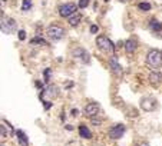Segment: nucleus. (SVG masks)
<instances>
[{
  "label": "nucleus",
  "mask_w": 162,
  "mask_h": 146,
  "mask_svg": "<svg viewBox=\"0 0 162 146\" xmlns=\"http://www.w3.org/2000/svg\"><path fill=\"white\" fill-rule=\"evenodd\" d=\"M105 2H109V0H105Z\"/></svg>",
  "instance_id": "7c9ffc66"
},
{
  "label": "nucleus",
  "mask_w": 162,
  "mask_h": 146,
  "mask_svg": "<svg viewBox=\"0 0 162 146\" xmlns=\"http://www.w3.org/2000/svg\"><path fill=\"white\" fill-rule=\"evenodd\" d=\"M88 5H89V0H79V3H78V6H79L81 9L88 7Z\"/></svg>",
  "instance_id": "4be33fe9"
},
{
  "label": "nucleus",
  "mask_w": 162,
  "mask_h": 146,
  "mask_svg": "<svg viewBox=\"0 0 162 146\" xmlns=\"http://www.w3.org/2000/svg\"><path fill=\"white\" fill-rule=\"evenodd\" d=\"M36 86H38V87H43V85H42L40 82H36Z\"/></svg>",
  "instance_id": "cd10ccee"
},
{
  "label": "nucleus",
  "mask_w": 162,
  "mask_h": 146,
  "mask_svg": "<svg viewBox=\"0 0 162 146\" xmlns=\"http://www.w3.org/2000/svg\"><path fill=\"white\" fill-rule=\"evenodd\" d=\"M138 146H148V143H139Z\"/></svg>",
  "instance_id": "c85d7f7f"
},
{
  "label": "nucleus",
  "mask_w": 162,
  "mask_h": 146,
  "mask_svg": "<svg viewBox=\"0 0 162 146\" xmlns=\"http://www.w3.org/2000/svg\"><path fill=\"white\" fill-rule=\"evenodd\" d=\"M29 9H32V0H23L22 10H23V11H27Z\"/></svg>",
  "instance_id": "aec40b11"
},
{
  "label": "nucleus",
  "mask_w": 162,
  "mask_h": 146,
  "mask_svg": "<svg viewBox=\"0 0 162 146\" xmlns=\"http://www.w3.org/2000/svg\"><path fill=\"white\" fill-rule=\"evenodd\" d=\"M83 112H85L86 116H89V118L92 119V118H95V116L99 115V112H101V106H99V103H96V102H91L85 106Z\"/></svg>",
  "instance_id": "6e6552de"
},
{
  "label": "nucleus",
  "mask_w": 162,
  "mask_h": 146,
  "mask_svg": "<svg viewBox=\"0 0 162 146\" xmlns=\"http://www.w3.org/2000/svg\"><path fill=\"white\" fill-rule=\"evenodd\" d=\"M79 6L75 5V3H65L59 7V15L62 17H70L72 15H75L76 10H78Z\"/></svg>",
  "instance_id": "423d86ee"
},
{
  "label": "nucleus",
  "mask_w": 162,
  "mask_h": 146,
  "mask_svg": "<svg viewBox=\"0 0 162 146\" xmlns=\"http://www.w3.org/2000/svg\"><path fill=\"white\" fill-rule=\"evenodd\" d=\"M65 29L60 26H56V24H52V26L48 27L46 30V36H48L52 42H59L62 39L65 37Z\"/></svg>",
  "instance_id": "20e7f679"
},
{
  "label": "nucleus",
  "mask_w": 162,
  "mask_h": 146,
  "mask_svg": "<svg viewBox=\"0 0 162 146\" xmlns=\"http://www.w3.org/2000/svg\"><path fill=\"white\" fill-rule=\"evenodd\" d=\"M0 27H2V33H5V34H12L13 32H16V29H17L16 20L12 19V17H6L5 19V15H3V11H2Z\"/></svg>",
  "instance_id": "39448f33"
},
{
  "label": "nucleus",
  "mask_w": 162,
  "mask_h": 146,
  "mask_svg": "<svg viewBox=\"0 0 162 146\" xmlns=\"http://www.w3.org/2000/svg\"><path fill=\"white\" fill-rule=\"evenodd\" d=\"M70 113H72V116H78V109H72Z\"/></svg>",
  "instance_id": "bb28decb"
},
{
  "label": "nucleus",
  "mask_w": 162,
  "mask_h": 146,
  "mask_svg": "<svg viewBox=\"0 0 162 146\" xmlns=\"http://www.w3.org/2000/svg\"><path fill=\"white\" fill-rule=\"evenodd\" d=\"M138 7H139L142 11H149V10H151V5H149V3H146V2L139 3V5H138Z\"/></svg>",
  "instance_id": "6ab92c4d"
},
{
  "label": "nucleus",
  "mask_w": 162,
  "mask_h": 146,
  "mask_svg": "<svg viewBox=\"0 0 162 146\" xmlns=\"http://www.w3.org/2000/svg\"><path fill=\"white\" fill-rule=\"evenodd\" d=\"M92 123L93 125H95V126H99V125H101V123H102V120H101V119H95V118H92Z\"/></svg>",
  "instance_id": "a878e982"
},
{
  "label": "nucleus",
  "mask_w": 162,
  "mask_h": 146,
  "mask_svg": "<svg viewBox=\"0 0 162 146\" xmlns=\"http://www.w3.org/2000/svg\"><path fill=\"white\" fill-rule=\"evenodd\" d=\"M125 130H126V128H125V125L119 123V125H115V126H112L111 129H109L108 135L111 139H119V138H122L125 133Z\"/></svg>",
  "instance_id": "0eeeda50"
},
{
  "label": "nucleus",
  "mask_w": 162,
  "mask_h": 146,
  "mask_svg": "<svg viewBox=\"0 0 162 146\" xmlns=\"http://www.w3.org/2000/svg\"><path fill=\"white\" fill-rule=\"evenodd\" d=\"M109 67H111V72L114 73L115 76H118V77H121L122 76V66L119 65L118 62V57L115 56V54H112V57L109 59Z\"/></svg>",
  "instance_id": "1a4fd4ad"
},
{
  "label": "nucleus",
  "mask_w": 162,
  "mask_h": 146,
  "mask_svg": "<svg viewBox=\"0 0 162 146\" xmlns=\"http://www.w3.org/2000/svg\"><path fill=\"white\" fill-rule=\"evenodd\" d=\"M149 83L154 85V86H158L159 83H162V75L158 70L152 72L151 75H149Z\"/></svg>",
  "instance_id": "f8f14e48"
},
{
  "label": "nucleus",
  "mask_w": 162,
  "mask_h": 146,
  "mask_svg": "<svg viewBox=\"0 0 162 146\" xmlns=\"http://www.w3.org/2000/svg\"><path fill=\"white\" fill-rule=\"evenodd\" d=\"M79 135H81V138H83V139H91V138H92V132L88 129L85 125H81V126H79Z\"/></svg>",
  "instance_id": "4468645a"
},
{
  "label": "nucleus",
  "mask_w": 162,
  "mask_h": 146,
  "mask_svg": "<svg viewBox=\"0 0 162 146\" xmlns=\"http://www.w3.org/2000/svg\"><path fill=\"white\" fill-rule=\"evenodd\" d=\"M96 46L102 50L103 53L114 54V52H115V44L112 43V40L109 37H106V36H103V34H101V36L96 37Z\"/></svg>",
  "instance_id": "7ed1b4c3"
},
{
  "label": "nucleus",
  "mask_w": 162,
  "mask_h": 146,
  "mask_svg": "<svg viewBox=\"0 0 162 146\" xmlns=\"http://www.w3.org/2000/svg\"><path fill=\"white\" fill-rule=\"evenodd\" d=\"M72 54H73L75 59L82 60L83 63H89V62H91V56H89V53H88L83 47H76L75 50L72 52Z\"/></svg>",
  "instance_id": "9d476101"
},
{
  "label": "nucleus",
  "mask_w": 162,
  "mask_h": 146,
  "mask_svg": "<svg viewBox=\"0 0 162 146\" xmlns=\"http://www.w3.org/2000/svg\"><path fill=\"white\" fill-rule=\"evenodd\" d=\"M146 63L151 66L154 70H158L162 66V52L158 49H152L146 56Z\"/></svg>",
  "instance_id": "f03ea898"
},
{
  "label": "nucleus",
  "mask_w": 162,
  "mask_h": 146,
  "mask_svg": "<svg viewBox=\"0 0 162 146\" xmlns=\"http://www.w3.org/2000/svg\"><path fill=\"white\" fill-rule=\"evenodd\" d=\"M16 136H17V139L20 141V143H22L23 146L29 145V138L26 136V133H25L23 130H16Z\"/></svg>",
  "instance_id": "f3484780"
},
{
  "label": "nucleus",
  "mask_w": 162,
  "mask_h": 146,
  "mask_svg": "<svg viewBox=\"0 0 162 146\" xmlns=\"http://www.w3.org/2000/svg\"><path fill=\"white\" fill-rule=\"evenodd\" d=\"M30 43H32V44H35V43H39V44H48V42H46L45 39H42V37H35V39H32V40H30Z\"/></svg>",
  "instance_id": "412c9836"
},
{
  "label": "nucleus",
  "mask_w": 162,
  "mask_h": 146,
  "mask_svg": "<svg viewBox=\"0 0 162 146\" xmlns=\"http://www.w3.org/2000/svg\"><path fill=\"white\" fill-rule=\"evenodd\" d=\"M141 108L144 109L145 112H152L154 109L157 108V100L154 97H144L141 100Z\"/></svg>",
  "instance_id": "9b49d317"
},
{
  "label": "nucleus",
  "mask_w": 162,
  "mask_h": 146,
  "mask_svg": "<svg viewBox=\"0 0 162 146\" xmlns=\"http://www.w3.org/2000/svg\"><path fill=\"white\" fill-rule=\"evenodd\" d=\"M0 132H2V138H6V136H9L13 133V129L10 128V125L7 123V122L3 120V125L0 126Z\"/></svg>",
  "instance_id": "ddd939ff"
},
{
  "label": "nucleus",
  "mask_w": 162,
  "mask_h": 146,
  "mask_svg": "<svg viewBox=\"0 0 162 146\" xmlns=\"http://www.w3.org/2000/svg\"><path fill=\"white\" fill-rule=\"evenodd\" d=\"M81 20H82V15L76 11L75 15H72V16L69 17V20H68V22H69L70 26H78V24L81 23Z\"/></svg>",
  "instance_id": "dca6fc26"
},
{
  "label": "nucleus",
  "mask_w": 162,
  "mask_h": 146,
  "mask_svg": "<svg viewBox=\"0 0 162 146\" xmlns=\"http://www.w3.org/2000/svg\"><path fill=\"white\" fill-rule=\"evenodd\" d=\"M119 2H126V0H119Z\"/></svg>",
  "instance_id": "c756f323"
},
{
  "label": "nucleus",
  "mask_w": 162,
  "mask_h": 146,
  "mask_svg": "<svg viewBox=\"0 0 162 146\" xmlns=\"http://www.w3.org/2000/svg\"><path fill=\"white\" fill-rule=\"evenodd\" d=\"M124 47L125 50H126V53H134L136 50V43H135V40H126L124 44Z\"/></svg>",
  "instance_id": "2eb2a0df"
},
{
  "label": "nucleus",
  "mask_w": 162,
  "mask_h": 146,
  "mask_svg": "<svg viewBox=\"0 0 162 146\" xmlns=\"http://www.w3.org/2000/svg\"><path fill=\"white\" fill-rule=\"evenodd\" d=\"M149 27H151L155 33H157V32H162V23L158 22L157 19H152L151 22H149Z\"/></svg>",
  "instance_id": "a211bd4d"
},
{
  "label": "nucleus",
  "mask_w": 162,
  "mask_h": 146,
  "mask_svg": "<svg viewBox=\"0 0 162 146\" xmlns=\"http://www.w3.org/2000/svg\"><path fill=\"white\" fill-rule=\"evenodd\" d=\"M98 30H99V27H98L96 24H92V26H91V33H93V34H96Z\"/></svg>",
  "instance_id": "393cba45"
},
{
  "label": "nucleus",
  "mask_w": 162,
  "mask_h": 146,
  "mask_svg": "<svg viewBox=\"0 0 162 146\" xmlns=\"http://www.w3.org/2000/svg\"><path fill=\"white\" fill-rule=\"evenodd\" d=\"M50 72H52L50 69H46V70L43 72V75H45V80H46V82H49V76H50Z\"/></svg>",
  "instance_id": "5701e85b"
},
{
  "label": "nucleus",
  "mask_w": 162,
  "mask_h": 146,
  "mask_svg": "<svg viewBox=\"0 0 162 146\" xmlns=\"http://www.w3.org/2000/svg\"><path fill=\"white\" fill-rule=\"evenodd\" d=\"M19 39H20V40H25V39H26V32H25V30H19Z\"/></svg>",
  "instance_id": "b1692460"
},
{
  "label": "nucleus",
  "mask_w": 162,
  "mask_h": 146,
  "mask_svg": "<svg viewBox=\"0 0 162 146\" xmlns=\"http://www.w3.org/2000/svg\"><path fill=\"white\" fill-rule=\"evenodd\" d=\"M58 95H59V89H58L56 85H49L46 89H43V90L40 92L39 97H40V100L43 102L45 109H49L52 106V100H55V99L58 97Z\"/></svg>",
  "instance_id": "f257e3e1"
}]
</instances>
